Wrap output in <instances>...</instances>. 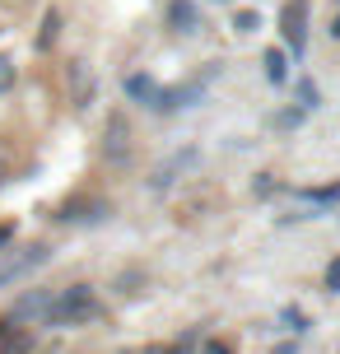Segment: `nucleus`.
<instances>
[{"label": "nucleus", "instance_id": "nucleus-13", "mask_svg": "<svg viewBox=\"0 0 340 354\" xmlns=\"http://www.w3.org/2000/svg\"><path fill=\"white\" fill-rule=\"evenodd\" d=\"M299 107H303V112H308V107H317V84H308V80L299 84Z\"/></svg>", "mask_w": 340, "mask_h": 354}, {"label": "nucleus", "instance_id": "nucleus-3", "mask_svg": "<svg viewBox=\"0 0 340 354\" xmlns=\"http://www.w3.org/2000/svg\"><path fill=\"white\" fill-rule=\"evenodd\" d=\"M280 24H285V42H289V52L299 56V52H303V37H308V5H303V0H289L285 15H280Z\"/></svg>", "mask_w": 340, "mask_h": 354}, {"label": "nucleus", "instance_id": "nucleus-14", "mask_svg": "<svg viewBox=\"0 0 340 354\" xmlns=\"http://www.w3.org/2000/svg\"><path fill=\"white\" fill-rule=\"evenodd\" d=\"M326 289H331V294H336V289H340V257H336V261H331V266H326Z\"/></svg>", "mask_w": 340, "mask_h": 354}, {"label": "nucleus", "instance_id": "nucleus-8", "mask_svg": "<svg viewBox=\"0 0 340 354\" xmlns=\"http://www.w3.org/2000/svg\"><path fill=\"white\" fill-rule=\"evenodd\" d=\"M187 163H191V154H178V159L168 163V168H154V177H149V187H154V192H168V187H173V182H178V173L182 168H187Z\"/></svg>", "mask_w": 340, "mask_h": 354}, {"label": "nucleus", "instance_id": "nucleus-17", "mask_svg": "<svg viewBox=\"0 0 340 354\" xmlns=\"http://www.w3.org/2000/svg\"><path fill=\"white\" fill-rule=\"evenodd\" d=\"M10 233H15L10 224H0V243H10Z\"/></svg>", "mask_w": 340, "mask_h": 354}, {"label": "nucleus", "instance_id": "nucleus-7", "mask_svg": "<svg viewBox=\"0 0 340 354\" xmlns=\"http://www.w3.org/2000/svg\"><path fill=\"white\" fill-rule=\"evenodd\" d=\"M126 140H131V131H126V117H112V122H108V159H112V163H122Z\"/></svg>", "mask_w": 340, "mask_h": 354}, {"label": "nucleus", "instance_id": "nucleus-15", "mask_svg": "<svg viewBox=\"0 0 340 354\" xmlns=\"http://www.w3.org/2000/svg\"><path fill=\"white\" fill-rule=\"evenodd\" d=\"M256 24H261V19H256V15H252V10H247V15H238V24H233V28H238V33H252Z\"/></svg>", "mask_w": 340, "mask_h": 354}, {"label": "nucleus", "instance_id": "nucleus-16", "mask_svg": "<svg viewBox=\"0 0 340 354\" xmlns=\"http://www.w3.org/2000/svg\"><path fill=\"white\" fill-rule=\"evenodd\" d=\"M149 354H187L182 345H159V350H149Z\"/></svg>", "mask_w": 340, "mask_h": 354}, {"label": "nucleus", "instance_id": "nucleus-11", "mask_svg": "<svg viewBox=\"0 0 340 354\" xmlns=\"http://www.w3.org/2000/svg\"><path fill=\"white\" fill-rule=\"evenodd\" d=\"M56 33H61V15H56V10H47V15H42V37H37V47H52Z\"/></svg>", "mask_w": 340, "mask_h": 354}, {"label": "nucleus", "instance_id": "nucleus-4", "mask_svg": "<svg viewBox=\"0 0 340 354\" xmlns=\"http://www.w3.org/2000/svg\"><path fill=\"white\" fill-rule=\"evenodd\" d=\"M47 303H52V289H33V294H23V299L15 303V313H10V322H42V313H47Z\"/></svg>", "mask_w": 340, "mask_h": 354}, {"label": "nucleus", "instance_id": "nucleus-5", "mask_svg": "<svg viewBox=\"0 0 340 354\" xmlns=\"http://www.w3.org/2000/svg\"><path fill=\"white\" fill-rule=\"evenodd\" d=\"M168 24H173L178 33H196L200 28V10L191 5V0H173V5H168Z\"/></svg>", "mask_w": 340, "mask_h": 354}, {"label": "nucleus", "instance_id": "nucleus-10", "mask_svg": "<svg viewBox=\"0 0 340 354\" xmlns=\"http://www.w3.org/2000/svg\"><path fill=\"white\" fill-rule=\"evenodd\" d=\"M126 93H131L135 103H149V98H154V80H149V75H126Z\"/></svg>", "mask_w": 340, "mask_h": 354}, {"label": "nucleus", "instance_id": "nucleus-6", "mask_svg": "<svg viewBox=\"0 0 340 354\" xmlns=\"http://www.w3.org/2000/svg\"><path fill=\"white\" fill-rule=\"evenodd\" d=\"M70 88H75V103H79V107L93 103V75H89L84 61H75V66H70Z\"/></svg>", "mask_w": 340, "mask_h": 354}, {"label": "nucleus", "instance_id": "nucleus-9", "mask_svg": "<svg viewBox=\"0 0 340 354\" xmlns=\"http://www.w3.org/2000/svg\"><path fill=\"white\" fill-rule=\"evenodd\" d=\"M266 80H270V84H285V80H289V56L280 52V47H270V52H266Z\"/></svg>", "mask_w": 340, "mask_h": 354}, {"label": "nucleus", "instance_id": "nucleus-1", "mask_svg": "<svg viewBox=\"0 0 340 354\" xmlns=\"http://www.w3.org/2000/svg\"><path fill=\"white\" fill-rule=\"evenodd\" d=\"M93 317H98V299H93L89 284H70V289L52 294L47 313H42L47 326H89Z\"/></svg>", "mask_w": 340, "mask_h": 354}, {"label": "nucleus", "instance_id": "nucleus-2", "mask_svg": "<svg viewBox=\"0 0 340 354\" xmlns=\"http://www.w3.org/2000/svg\"><path fill=\"white\" fill-rule=\"evenodd\" d=\"M42 261H47V243H33L28 252L10 257V261L0 266V289H5V284H15V280H23V275H28V270H37Z\"/></svg>", "mask_w": 340, "mask_h": 354}, {"label": "nucleus", "instance_id": "nucleus-12", "mask_svg": "<svg viewBox=\"0 0 340 354\" xmlns=\"http://www.w3.org/2000/svg\"><path fill=\"white\" fill-rule=\"evenodd\" d=\"M10 88H15V61L0 52V93H10Z\"/></svg>", "mask_w": 340, "mask_h": 354}]
</instances>
